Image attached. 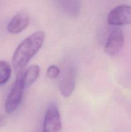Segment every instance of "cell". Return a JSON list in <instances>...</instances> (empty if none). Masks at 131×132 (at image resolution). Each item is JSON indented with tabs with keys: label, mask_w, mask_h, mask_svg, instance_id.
I'll return each instance as SVG.
<instances>
[{
	"label": "cell",
	"mask_w": 131,
	"mask_h": 132,
	"mask_svg": "<svg viewBox=\"0 0 131 132\" xmlns=\"http://www.w3.org/2000/svg\"><path fill=\"white\" fill-rule=\"evenodd\" d=\"M44 38V32L37 31L27 37L17 47L12 58L17 77L22 76L28 62L42 46Z\"/></svg>",
	"instance_id": "1"
},
{
	"label": "cell",
	"mask_w": 131,
	"mask_h": 132,
	"mask_svg": "<svg viewBox=\"0 0 131 132\" xmlns=\"http://www.w3.org/2000/svg\"><path fill=\"white\" fill-rule=\"evenodd\" d=\"M62 121L57 106L54 103L49 104L43 121V132H60Z\"/></svg>",
	"instance_id": "2"
},
{
	"label": "cell",
	"mask_w": 131,
	"mask_h": 132,
	"mask_svg": "<svg viewBox=\"0 0 131 132\" xmlns=\"http://www.w3.org/2000/svg\"><path fill=\"white\" fill-rule=\"evenodd\" d=\"M24 89L22 82V76L17 77L16 81L5 101V108L7 113H13L18 108L22 101Z\"/></svg>",
	"instance_id": "3"
},
{
	"label": "cell",
	"mask_w": 131,
	"mask_h": 132,
	"mask_svg": "<svg viewBox=\"0 0 131 132\" xmlns=\"http://www.w3.org/2000/svg\"><path fill=\"white\" fill-rule=\"evenodd\" d=\"M77 72L74 67L72 64L67 65L63 70L60 80V92L65 97L70 96L73 92L75 86Z\"/></svg>",
	"instance_id": "4"
},
{
	"label": "cell",
	"mask_w": 131,
	"mask_h": 132,
	"mask_svg": "<svg viewBox=\"0 0 131 132\" xmlns=\"http://www.w3.org/2000/svg\"><path fill=\"white\" fill-rule=\"evenodd\" d=\"M107 22L114 26L130 24L131 6L121 5L114 7L108 14Z\"/></svg>",
	"instance_id": "5"
},
{
	"label": "cell",
	"mask_w": 131,
	"mask_h": 132,
	"mask_svg": "<svg viewBox=\"0 0 131 132\" xmlns=\"http://www.w3.org/2000/svg\"><path fill=\"white\" fill-rule=\"evenodd\" d=\"M125 43L124 34L119 28H114L110 31L105 46V51L108 55H117L123 48Z\"/></svg>",
	"instance_id": "6"
},
{
	"label": "cell",
	"mask_w": 131,
	"mask_h": 132,
	"mask_svg": "<svg viewBox=\"0 0 131 132\" xmlns=\"http://www.w3.org/2000/svg\"><path fill=\"white\" fill-rule=\"evenodd\" d=\"M29 22L28 14L26 12L21 10L13 17L8 24V32L13 34L20 33L28 27Z\"/></svg>",
	"instance_id": "7"
},
{
	"label": "cell",
	"mask_w": 131,
	"mask_h": 132,
	"mask_svg": "<svg viewBox=\"0 0 131 132\" xmlns=\"http://www.w3.org/2000/svg\"><path fill=\"white\" fill-rule=\"evenodd\" d=\"M58 9L70 17H77L80 12V2L76 0H60L55 1Z\"/></svg>",
	"instance_id": "8"
},
{
	"label": "cell",
	"mask_w": 131,
	"mask_h": 132,
	"mask_svg": "<svg viewBox=\"0 0 131 132\" xmlns=\"http://www.w3.org/2000/svg\"><path fill=\"white\" fill-rule=\"evenodd\" d=\"M40 73V68L37 65H32L27 68L22 76V82L24 88L33 85L38 78Z\"/></svg>",
	"instance_id": "9"
},
{
	"label": "cell",
	"mask_w": 131,
	"mask_h": 132,
	"mask_svg": "<svg viewBox=\"0 0 131 132\" xmlns=\"http://www.w3.org/2000/svg\"><path fill=\"white\" fill-rule=\"evenodd\" d=\"M11 67L5 61H0V86L6 83L11 76Z\"/></svg>",
	"instance_id": "10"
},
{
	"label": "cell",
	"mask_w": 131,
	"mask_h": 132,
	"mask_svg": "<svg viewBox=\"0 0 131 132\" xmlns=\"http://www.w3.org/2000/svg\"><path fill=\"white\" fill-rule=\"evenodd\" d=\"M60 69L57 66L51 65L48 68L46 75L50 79H55L60 74Z\"/></svg>",
	"instance_id": "11"
},
{
	"label": "cell",
	"mask_w": 131,
	"mask_h": 132,
	"mask_svg": "<svg viewBox=\"0 0 131 132\" xmlns=\"http://www.w3.org/2000/svg\"><path fill=\"white\" fill-rule=\"evenodd\" d=\"M6 122V118L3 114H0V128L2 127Z\"/></svg>",
	"instance_id": "12"
}]
</instances>
